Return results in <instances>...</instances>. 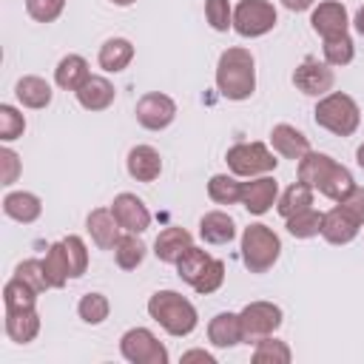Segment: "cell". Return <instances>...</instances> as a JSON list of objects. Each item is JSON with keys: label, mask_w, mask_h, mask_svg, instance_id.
<instances>
[{"label": "cell", "mask_w": 364, "mask_h": 364, "mask_svg": "<svg viewBox=\"0 0 364 364\" xmlns=\"http://www.w3.org/2000/svg\"><path fill=\"white\" fill-rule=\"evenodd\" d=\"M65 245V256H68V267H71V279H80L85 270H88V247L80 236H65L63 239Z\"/></svg>", "instance_id": "39"}, {"label": "cell", "mask_w": 364, "mask_h": 364, "mask_svg": "<svg viewBox=\"0 0 364 364\" xmlns=\"http://www.w3.org/2000/svg\"><path fill=\"white\" fill-rule=\"evenodd\" d=\"M333 82H336V74H333V65L327 63H318L313 57H304L296 71H293V85L307 94V97H324L333 91Z\"/></svg>", "instance_id": "11"}, {"label": "cell", "mask_w": 364, "mask_h": 364, "mask_svg": "<svg viewBox=\"0 0 364 364\" xmlns=\"http://www.w3.org/2000/svg\"><path fill=\"white\" fill-rule=\"evenodd\" d=\"M336 205H341L358 225H364V188L361 185H353L347 196H341Z\"/></svg>", "instance_id": "44"}, {"label": "cell", "mask_w": 364, "mask_h": 364, "mask_svg": "<svg viewBox=\"0 0 364 364\" xmlns=\"http://www.w3.org/2000/svg\"><path fill=\"white\" fill-rule=\"evenodd\" d=\"M88 77H91L88 63H85V57H80V54H65V57L57 63V68H54V82H57L63 91H77Z\"/></svg>", "instance_id": "27"}, {"label": "cell", "mask_w": 364, "mask_h": 364, "mask_svg": "<svg viewBox=\"0 0 364 364\" xmlns=\"http://www.w3.org/2000/svg\"><path fill=\"white\" fill-rule=\"evenodd\" d=\"M131 60H134V46H131V40H125V37H111V40H105V43L100 46V54H97L100 68L108 71V74L125 71V68L131 65Z\"/></svg>", "instance_id": "21"}, {"label": "cell", "mask_w": 364, "mask_h": 364, "mask_svg": "<svg viewBox=\"0 0 364 364\" xmlns=\"http://www.w3.org/2000/svg\"><path fill=\"white\" fill-rule=\"evenodd\" d=\"M279 199V182L273 176H253L250 182H242V205L247 213L262 216L267 213Z\"/></svg>", "instance_id": "14"}, {"label": "cell", "mask_w": 364, "mask_h": 364, "mask_svg": "<svg viewBox=\"0 0 364 364\" xmlns=\"http://www.w3.org/2000/svg\"><path fill=\"white\" fill-rule=\"evenodd\" d=\"M85 230H88V236L94 239V245L97 247H102V250H114V245L119 242V222H117V216L111 213V208H94L88 216H85Z\"/></svg>", "instance_id": "15"}, {"label": "cell", "mask_w": 364, "mask_h": 364, "mask_svg": "<svg viewBox=\"0 0 364 364\" xmlns=\"http://www.w3.org/2000/svg\"><path fill=\"white\" fill-rule=\"evenodd\" d=\"M37 296H40V293H37L31 284H26L23 279L11 276V279L6 282V287H3V307H6V310H28V307L37 304Z\"/></svg>", "instance_id": "33"}, {"label": "cell", "mask_w": 364, "mask_h": 364, "mask_svg": "<svg viewBox=\"0 0 364 364\" xmlns=\"http://www.w3.org/2000/svg\"><path fill=\"white\" fill-rule=\"evenodd\" d=\"M40 333V316L34 307L28 310H6V336L14 344H28Z\"/></svg>", "instance_id": "24"}, {"label": "cell", "mask_w": 364, "mask_h": 364, "mask_svg": "<svg viewBox=\"0 0 364 364\" xmlns=\"http://www.w3.org/2000/svg\"><path fill=\"white\" fill-rule=\"evenodd\" d=\"M222 282H225V262L222 259H210V264L205 267V273L196 279L193 290L202 293V296H208V293H216L222 287Z\"/></svg>", "instance_id": "42"}, {"label": "cell", "mask_w": 364, "mask_h": 364, "mask_svg": "<svg viewBox=\"0 0 364 364\" xmlns=\"http://www.w3.org/2000/svg\"><path fill=\"white\" fill-rule=\"evenodd\" d=\"M355 162H358V168H364V145H358V151H355Z\"/></svg>", "instance_id": "49"}, {"label": "cell", "mask_w": 364, "mask_h": 364, "mask_svg": "<svg viewBox=\"0 0 364 364\" xmlns=\"http://www.w3.org/2000/svg\"><path fill=\"white\" fill-rule=\"evenodd\" d=\"M353 26H355V31L364 37V6L355 11V17H353Z\"/></svg>", "instance_id": "48"}, {"label": "cell", "mask_w": 364, "mask_h": 364, "mask_svg": "<svg viewBox=\"0 0 364 364\" xmlns=\"http://www.w3.org/2000/svg\"><path fill=\"white\" fill-rule=\"evenodd\" d=\"M279 14L270 0H239L233 9V31L242 37H262L273 31Z\"/></svg>", "instance_id": "8"}, {"label": "cell", "mask_w": 364, "mask_h": 364, "mask_svg": "<svg viewBox=\"0 0 364 364\" xmlns=\"http://www.w3.org/2000/svg\"><path fill=\"white\" fill-rule=\"evenodd\" d=\"M270 145H273V151H276L279 156L296 159V162L310 151V139H307L296 125H287V122L273 125V131H270Z\"/></svg>", "instance_id": "18"}, {"label": "cell", "mask_w": 364, "mask_h": 364, "mask_svg": "<svg viewBox=\"0 0 364 364\" xmlns=\"http://www.w3.org/2000/svg\"><path fill=\"white\" fill-rule=\"evenodd\" d=\"M205 17H208L213 31L233 28V9L228 0H205Z\"/></svg>", "instance_id": "41"}, {"label": "cell", "mask_w": 364, "mask_h": 364, "mask_svg": "<svg viewBox=\"0 0 364 364\" xmlns=\"http://www.w3.org/2000/svg\"><path fill=\"white\" fill-rule=\"evenodd\" d=\"M134 114H136V122L142 128L162 131V128H168L176 119V102L168 94H162V91H148V94L139 97Z\"/></svg>", "instance_id": "10"}, {"label": "cell", "mask_w": 364, "mask_h": 364, "mask_svg": "<svg viewBox=\"0 0 364 364\" xmlns=\"http://www.w3.org/2000/svg\"><path fill=\"white\" fill-rule=\"evenodd\" d=\"M216 88L225 100H233V102H242L256 91V60L247 48L233 46L219 54Z\"/></svg>", "instance_id": "2"}, {"label": "cell", "mask_w": 364, "mask_h": 364, "mask_svg": "<svg viewBox=\"0 0 364 364\" xmlns=\"http://www.w3.org/2000/svg\"><path fill=\"white\" fill-rule=\"evenodd\" d=\"M199 236L208 245H228L236 236V222L225 210H208L199 219Z\"/></svg>", "instance_id": "25"}, {"label": "cell", "mask_w": 364, "mask_h": 364, "mask_svg": "<svg viewBox=\"0 0 364 364\" xmlns=\"http://www.w3.org/2000/svg\"><path fill=\"white\" fill-rule=\"evenodd\" d=\"M74 94H77V102H80L85 111H105V108L114 102V97H117L111 80H105V77H100V74H91Z\"/></svg>", "instance_id": "19"}, {"label": "cell", "mask_w": 364, "mask_h": 364, "mask_svg": "<svg viewBox=\"0 0 364 364\" xmlns=\"http://www.w3.org/2000/svg\"><path fill=\"white\" fill-rule=\"evenodd\" d=\"M284 316H282V307L273 304V301H250L242 307L239 313V324H242V336L245 341L256 344L259 338L264 336H273L279 327H282Z\"/></svg>", "instance_id": "9"}, {"label": "cell", "mask_w": 364, "mask_h": 364, "mask_svg": "<svg viewBox=\"0 0 364 364\" xmlns=\"http://www.w3.org/2000/svg\"><path fill=\"white\" fill-rule=\"evenodd\" d=\"M290 358H293V353H290L287 341L273 338V336L259 338L256 347H253V361L256 364H287Z\"/></svg>", "instance_id": "35"}, {"label": "cell", "mask_w": 364, "mask_h": 364, "mask_svg": "<svg viewBox=\"0 0 364 364\" xmlns=\"http://www.w3.org/2000/svg\"><path fill=\"white\" fill-rule=\"evenodd\" d=\"M43 267H46V279H48L51 287H65V282L71 279V267H68V256H65V245L63 242L48 245Z\"/></svg>", "instance_id": "28"}, {"label": "cell", "mask_w": 364, "mask_h": 364, "mask_svg": "<svg viewBox=\"0 0 364 364\" xmlns=\"http://www.w3.org/2000/svg\"><path fill=\"white\" fill-rule=\"evenodd\" d=\"M114 6H131V3H136V0H111Z\"/></svg>", "instance_id": "50"}, {"label": "cell", "mask_w": 364, "mask_h": 364, "mask_svg": "<svg viewBox=\"0 0 364 364\" xmlns=\"http://www.w3.org/2000/svg\"><path fill=\"white\" fill-rule=\"evenodd\" d=\"M14 276H17V279H23L26 284H31L37 293H43V290H48V287H51V284H48V279H46L43 259H26V262H20V264H17V270H14Z\"/></svg>", "instance_id": "40"}, {"label": "cell", "mask_w": 364, "mask_h": 364, "mask_svg": "<svg viewBox=\"0 0 364 364\" xmlns=\"http://www.w3.org/2000/svg\"><path fill=\"white\" fill-rule=\"evenodd\" d=\"M225 162L233 176H245V179L264 176V173L276 171V165H279V159L273 156V151L264 142H236L228 148Z\"/></svg>", "instance_id": "6"}, {"label": "cell", "mask_w": 364, "mask_h": 364, "mask_svg": "<svg viewBox=\"0 0 364 364\" xmlns=\"http://www.w3.org/2000/svg\"><path fill=\"white\" fill-rule=\"evenodd\" d=\"M188 361H205V364H216V358H213L210 353H205V350H188V353H182V364H188Z\"/></svg>", "instance_id": "46"}, {"label": "cell", "mask_w": 364, "mask_h": 364, "mask_svg": "<svg viewBox=\"0 0 364 364\" xmlns=\"http://www.w3.org/2000/svg\"><path fill=\"white\" fill-rule=\"evenodd\" d=\"M299 182L310 185L313 191H318L321 196L338 202L341 196L350 193V188L355 185L353 173L338 165L333 156L327 154H318V151H307L301 159H299Z\"/></svg>", "instance_id": "1"}, {"label": "cell", "mask_w": 364, "mask_h": 364, "mask_svg": "<svg viewBox=\"0 0 364 364\" xmlns=\"http://www.w3.org/2000/svg\"><path fill=\"white\" fill-rule=\"evenodd\" d=\"M125 168H128L131 179H136V182H154L162 173V156H159V151L154 145H134L128 151Z\"/></svg>", "instance_id": "16"}, {"label": "cell", "mask_w": 364, "mask_h": 364, "mask_svg": "<svg viewBox=\"0 0 364 364\" xmlns=\"http://www.w3.org/2000/svg\"><path fill=\"white\" fill-rule=\"evenodd\" d=\"M77 313L85 324H102L111 313V301L102 296V293H85L77 304Z\"/></svg>", "instance_id": "37"}, {"label": "cell", "mask_w": 364, "mask_h": 364, "mask_svg": "<svg viewBox=\"0 0 364 364\" xmlns=\"http://www.w3.org/2000/svg\"><path fill=\"white\" fill-rule=\"evenodd\" d=\"M310 26H313V31L321 40H333V37L347 34L350 17H347L344 3H338V0H321L313 9V14H310Z\"/></svg>", "instance_id": "13"}, {"label": "cell", "mask_w": 364, "mask_h": 364, "mask_svg": "<svg viewBox=\"0 0 364 364\" xmlns=\"http://www.w3.org/2000/svg\"><path fill=\"white\" fill-rule=\"evenodd\" d=\"M26 131V117L14 108V105H0V139L3 142H14L17 136H23Z\"/></svg>", "instance_id": "38"}, {"label": "cell", "mask_w": 364, "mask_h": 364, "mask_svg": "<svg viewBox=\"0 0 364 364\" xmlns=\"http://www.w3.org/2000/svg\"><path fill=\"white\" fill-rule=\"evenodd\" d=\"M208 338H210V344L219 347V350H228V347L242 344L245 336H242L239 313H216V316L208 321Z\"/></svg>", "instance_id": "20"}, {"label": "cell", "mask_w": 364, "mask_h": 364, "mask_svg": "<svg viewBox=\"0 0 364 364\" xmlns=\"http://www.w3.org/2000/svg\"><path fill=\"white\" fill-rule=\"evenodd\" d=\"M313 188L310 185H304V182H293L279 199H276V210H279V216H293V213H299V210H304V208H313Z\"/></svg>", "instance_id": "29"}, {"label": "cell", "mask_w": 364, "mask_h": 364, "mask_svg": "<svg viewBox=\"0 0 364 364\" xmlns=\"http://www.w3.org/2000/svg\"><path fill=\"white\" fill-rule=\"evenodd\" d=\"M119 353L131 364H168V347L148 330V327H131L119 338Z\"/></svg>", "instance_id": "7"}, {"label": "cell", "mask_w": 364, "mask_h": 364, "mask_svg": "<svg viewBox=\"0 0 364 364\" xmlns=\"http://www.w3.org/2000/svg\"><path fill=\"white\" fill-rule=\"evenodd\" d=\"M3 213H6L9 219H14V222L31 225V222L40 219L43 202H40V196H34V193H28V191H11V193H6V199H3Z\"/></svg>", "instance_id": "22"}, {"label": "cell", "mask_w": 364, "mask_h": 364, "mask_svg": "<svg viewBox=\"0 0 364 364\" xmlns=\"http://www.w3.org/2000/svg\"><path fill=\"white\" fill-rule=\"evenodd\" d=\"M114 259H117V267L136 270L145 259V245H142L139 233H122L119 242L114 245Z\"/></svg>", "instance_id": "31"}, {"label": "cell", "mask_w": 364, "mask_h": 364, "mask_svg": "<svg viewBox=\"0 0 364 364\" xmlns=\"http://www.w3.org/2000/svg\"><path fill=\"white\" fill-rule=\"evenodd\" d=\"M193 245V236L185 228H165L154 242V256L165 264H176V259Z\"/></svg>", "instance_id": "23"}, {"label": "cell", "mask_w": 364, "mask_h": 364, "mask_svg": "<svg viewBox=\"0 0 364 364\" xmlns=\"http://www.w3.org/2000/svg\"><path fill=\"white\" fill-rule=\"evenodd\" d=\"M65 9V0H26V11L37 23H54Z\"/></svg>", "instance_id": "43"}, {"label": "cell", "mask_w": 364, "mask_h": 364, "mask_svg": "<svg viewBox=\"0 0 364 364\" xmlns=\"http://www.w3.org/2000/svg\"><path fill=\"white\" fill-rule=\"evenodd\" d=\"M111 213L117 216V222L125 233H145L151 228V213L136 193H128V191L117 193L111 202Z\"/></svg>", "instance_id": "12"}, {"label": "cell", "mask_w": 364, "mask_h": 364, "mask_svg": "<svg viewBox=\"0 0 364 364\" xmlns=\"http://www.w3.org/2000/svg\"><path fill=\"white\" fill-rule=\"evenodd\" d=\"M313 3H316V0H282V6L290 9V11H307Z\"/></svg>", "instance_id": "47"}, {"label": "cell", "mask_w": 364, "mask_h": 364, "mask_svg": "<svg viewBox=\"0 0 364 364\" xmlns=\"http://www.w3.org/2000/svg\"><path fill=\"white\" fill-rule=\"evenodd\" d=\"M321 54H324V63H327V65H333V68L350 65V63H353V57H355V46H353V37H350V34H341V37L324 40V46H321Z\"/></svg>", "instance_id": "36"}, {"label": "cell", "mask_w": 364, "mask_h": 364, "mask_svg": "<svg viewBox=\"0 0 364 364\" xmlns=\"http://www.w3.org/2000/svg\"><path fill=\"white\" fill-rule=\"evenodd\" d=\"M313 119L318 128H324L336 136H350V134H355V128L361 122V111L350 94L330 91V94L318 97V102L313 108Z\"/></svg>", "instance_id": "4"}, {"label": "cell", "mask_w": 364, "mask_h": 364, "mask_svg": "<svg viewBox=\"0 0 364 364\" xmlns=\"http://www.w3.org/2000/svg\"><path fill=\"white\" fill-rule=\"evenodd\" d=\"M321 219H324L321 210L304 208V210L287 216V219H284V228H287V233H290L293 239H313V236L321 233Z\"/></svg>", "instance_id": "30"}, {"label": "cell", "mask_w": 364, "mask_h": 364, "mask_svg": "<svg viewBox=\"0 0 364 364\" xmlns=\"http://www.w3.org/2000/svg\"><path fill=\"white\" fill-rule=\"evenodd\" d=\"M208 196L216 205H236L242 202V182L228 173H213L208 182Z\"/></svg>", "instance_id": "34"}, {"label": "cell", "mask_w": 364, "mask_h": 364, "mask_svg": "<svg viewBox=\"0 0 364 364\" xmlns=\"http://www.w3.org/2000/svg\"><path fill=\"white\" fill-rule=\"evenodd\" d=\"M148 316L168 333V336H191L199 324L196 307L176 290H156L148 299Z\"/></svg>", "instance_id": "3"}, {"label": "cell", "mask_w": 364, "mask_h": 364, "mask_svg": "<svg viewBox=\"0 0 364 364\" xmlns=\"http://www.w3.org/2000/svg\"><path fill=\"white\" fill-rule=\"evenodd\" d=\"M208 264H210L208 250H202V247H193V245H191V247L176 259V276L193 287V284H196V279L205 273V267H208Z\"/></svg>", "instance_id": "32"}, {"label": "cell", "mask_w": 364, "mask_h": 364, "mask_svg": "<svg viewBox=\"0 0 364 364\" xmlns=\"http://www.w3.org/2000/svg\"><path fill=\"white\" fill-rule=\"evenodd\" d=\"M358 222L341 208V205H336V208H330L327 213H324V219H321V236L330 242V245H350L355 236H358Z\"/></svg>", "instance_id": "17"}, {"label": "cell", "mask_w": 364, "mask_h": 364, "mask_svg": "<svg viewBox=\"0 0 364 364\" xmlns=\"http://www.w3.org/2000/svg\"><path fill=\"white\" fill-rule=\"evenodd\" d=\"M0 165H3V182L0 185H14L20 176V156L11 148H0Z\"/></svg>", "instance_id": "45"}, {"label": "cell", "mask_w": 364, "mask_h": 364, "mask_svg": "<svg viewBox=\"0 0 364 364\" xmlns=\"http://www.w3.org/2000/svg\"><path fill=\"white\" fill-rule=\"evenodd\" d=\"M282 256V239L273 228L256 222L242 230V262L250 273H267Z\"/></svg>", "instance_id": "5"}, {"label": "cell", "mask_w": 364, "mask_h": 364, "mask_svg": "<svg viewBox=\"0 0 364 364\" xmlns=\"http://www.w3.org/2000/svg\"><path fill=\"white\" fill-rule=\"evenodd\" d=\"M14 97L20 100V105L40 111V108H46V105L51 102L54 91H51V85H48L43 77L28 74V77H20V80H17V85H14Z\"/></svg>", "instance_id": "26"}]
</instances>
